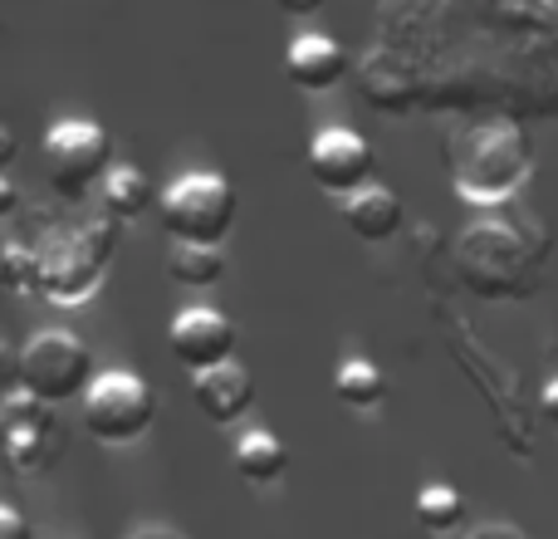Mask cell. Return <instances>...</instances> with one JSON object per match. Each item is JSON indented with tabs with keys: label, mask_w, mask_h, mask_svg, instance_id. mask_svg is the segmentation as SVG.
<instances>
[{
	"label": "cell",
	"mask_w": 558,
	"mask_h": 539,
	"mask_svg": "<svg viewBox=\"0 0 558 539\" xmlns=\"http://www.w3.org/2000/svg\"><path fill=\"white\" fill-rule=\"evenodd\" d=\"M432 104L446 113L558 118L554 0H441L426 49Z\"/></svg>",
	"instance_id": "cell-1"
},
{
	"label": "cell",
	"mask_w": 558,
	"mask_h": 539,
	"mask_svg": "<svg viewBox=\"0 0 558 539\" xmlns=\"http://www.w3.org/2000/svg\"><path fill=\"white\" fill-rule=\"evenodd\" d=\"M446 167L451 187L475 212H500L524 192L534 172L530 137L514 118H471L446 137Z\"/></svg>",
	"instance_id": "cell-2"
},
{
	"label": "cell",
	"mask_w": 558,
	"mask_h": 539,
	"mask_svg": "<svg viewBox=\"0 0 558 539\" xmlns=\"http://www.w3.org/2000/svg\"><path fill=\"white\" fill-rule=\"evenodd\" d=\"M544 245L524 226L485 212L456 241V270L481 299H524L539 289Z\"/></svg>",
	"instance_id": "cell-3"
},
{
	"label": "cell",
	"mask_w": 558,
	"mask_h": 539,
	"mask_svg": "<svg viewBox=\"0 0 558 539\" xmlns=\"http://www.w3.org/2000/svg\"><path fill=\"white\" fill-rule=\"evenodd\" d=\"M118 241H123V221L108 212L54 231L39 245V295L54 304H88L104 289Z\"/></svg>",
	"instance_id": "cell-4"
},
{
	"label": "cell",
	"mask_w": 558,
	"mask_h": 539,
	"mask_svg": "<svg viewBox=\"0 0 558 539\" xmlns=\"http://www.w3.org/2000/svg\"><path fill=\"white\" fill-rule=\"evenodd\" d=\"M235 187L226 182L221 172H182L162 187V202H157V216H162V231L172 241L186 245H221L226 236L235 231Z\"/></svg>",
	"instance_id": "cell-5"
},
{
	"label": "cell",
	"mask_w": 558,
	"mask_h": 539,
	"mask_svg": "<svg viewBox=\"0 0 558 539\" xmlns=\"http://www.w3.org/2000/svg\"><path fill=\"white\" fill-rule=\"evenodd\" d=\"M94 348L69 328H39L25 338L15 363V387L45 397V403H74L94 387Z\"/></svg>",
	"instance_id": "cell-6"
},
{
	"label": "cell",
	"mask_w": 558,
	"mask_h": 539,
	"mask_svg": "<svg viewBox=\"0 0 558 539\" xmlns=\"http://www.w3.org/2000/svg\"><path fill=\"white\" fill-rule=\"evenodd\" d=\"M78 412H84V432L104 446H133L153 432L157 422V393L128 368H108L94 378L84 397H78Z\"/></svg>",
	"instance_id": "cell-7"
},
{
	"label": "cell",
	"mask_w": 558,
	"mask_h": 539,
	"mask_svg": "<svg viewBox=\"0 0 558 539\" xmlns=\"http://www.w3.org/2000/svg\"><path fill=\"white\" fill-rule=\"evenodd\" d=\"M113 172V137L94 118H64L45 133V177L64 202H84Z\"/></svg>",
	"instance_id": "cell-8"
},
{
	"label": "cell",
	"mask_w": 558,
	"mask_h": 539,
	"mask_svg": "<svg viewBox=\"0 0 558 539\" xmlns=\"http://www.w3.org/2000/svg\"><path fill=\"white\" fill-rule=\"evenodd\" d=\"M357 94H363L367 108H377L383 118H412L432 104V79H426V64L407 49L392 45H367L353 64Z\"/></svg>",
	"instance_id": "cell-9"
},
{
	"label": "cell",
	"mask_w": 558,
	"mask_h": 539,
	"mask_svg": "<svg viewBox=\"0 0 558 539\" xmlns=\"http://www.w3.org/2000/svg\"><path fill=\"white\" fill-rule=\"evenodd\" d=\"M373 163H377L373 143H367L363 133H353V128H324V133H314V143H308V172L333 196L363 192V187L373 182Z\"/></svg>",
	"instance_id": "cell-10"
},
{
	"label": "cell",
	"mask_w": 558,
	"mask_h": 539,
	"mask_svg": "<svg viewBox=\"0 0 558 539\" xmlns=\"http://www.w3.org/2000/svg\"><path fill=\"white\" fill-rule=\"evenodd\" d=\"M167 348L186 373H206V368H221L235 358V324L211 304H192L172 319L167 328Z\"/></svg>",
	"instance_id": "cell-11"
},
{
	"label": "cell",
	"mask_w": 558,
	"mask_h": 539,
	"mask_svg": "<svg viewBox=\"0 0 558 539\" xmlns=\"http://www.w3.org/2000/svg\"><path fill=\"white\" fill-rule=\"evenodd\" d=\"M348 69H353L348 49L338 45L333 35H318V29L294 35L284 49V74H289V84L304 88V94H328V88H338L348 79Z\"/></svg>",
	"instance_id": "cell-12"
},
{
	"label": "cell",
	"mask_w": 558,
	"mask_h": 539,
	"mask_svg": "<svg viewBox=\"0 0 558 539\" xmlns=\"http://www.w3.org/2000/svg\"><path fill=\"white\" fill-rule=\"evenodd\" d=\"M192 397H196V407H202L211 422L231 427L255 407V378H251V368L231 358V363H221V368L196 373L192 378Z\"/></svg>",
	"instance_id": "cell-13"
},
{
	"label": "cell",
	"mask_w": 558,
	"mask_h": 539,
	"mask_svg": "<svg viewBox=\"0 0 558 539\" xmlns=\"http://www.w3.org/2000/svg\"><path fill=\"white\" fill-rule=\"evenodd\" d=\"M338 216H343V226L357 236V241H367V245H383V241H392V236L402 231V221H407V206H402V196H397L392 187H383V182H367L363 192H353V196H338Z\"/></svg>",
	"instance_id": "cell-14"
},
{
	"label": "cell",
	"mask_w": 558,
	"mask_h": 539,
	"mask_svg": "<svg viewBox=\"0 0 558 539\" xmlns=\"http://www.w3.org/2000/svg\"><path fill=\"white\" fill-rule=\"evenodd\" d=\"M104 212L108 216H118V221H137V216H147L162 196H157V187H153V177L143 172V167H133V163H118L113 172L104 177Z\"/></svg>",
	"instance_id": "cell-15"
},
{
	"label": "cell",
	"mask_w": 558,
	"mask_h": 539,
	"mask_svg": "<svg viewBox=\"0 0 558 539\" xmlns=\"http://www.w3.org/2000/svg\"><path fill=\"white\" fill-rule=\"evenodd\" d=\"M231 462H235V476H245L251 486H275L279 476L289 471V446L279 442L275 432H260V427H251V432L235 442Z\"/></svg>",
	"instance_id": "cell-16"
},
{
	"label": "cell",
	"mask_w": 558,
	"mask_h": 539,
	"mask_svg": "<svg viewBox=\"0 0 558 539\" xmlns=\"http://www.w3.org/2000/svg\"><path fill=\"white\" fill-rule=\"evenodd\" d=\"M333 397L343 407H353V412H373V407H383L387 403L383 368H377L373 358H363V354L343 358V363H338V373H333Z\"/></svg>",
	"instance_id": "cell-17"
},
{
	"label": "cell",
	"mask_w": 558,
	"mask_h": 539,
	"mask_svg": "<svg viewBox=\"0 0 558 539\" xmlns=\"http://www.w3.org/2000/svg\"><path fill=\"white\" fill-rule=\"evenodd\" d=\"M167 275H172V285H182V289H211L226 279V251L221 245L172 241V251H167Z\"/></svg>",
	"instance_id": "cell-18"
},
{
	"label": "cell",
	"mask_w": 558,
	"mask_h": 539,
	"mask_svg": "<svg viewBox=\"0 0 558 539\" xmlns=\"http://www.w3.org/2000/svg\"><path fill=\"white\" fill-rule=\"evenodd\" d=\"M5 456L15 476H39L64 456V432L49 427V432H5Z\"/></svg>",
	"instance_id": "cell-19"
},
{
	"label": "cell",
	"mask_w": 558,
	"mask_h": 539,
	"mask_svg": "<svg viewBox=\"0 0 558 539\" xmlns=\"http://www.w3.org/2000/svg\"><path fill=\"white\" fill-rule=\"evenodd\" d=\"M416 525H422L426 535H451V530H461V520H465V501H461V491L456 486H422L416 491Z\"/></svg>",
	"instance_id": "cell-20"
},
{
	"label": "cell",
	"mask_w": 558,
	"mask_h": 539,
	"mask_svg": "<svg viewBox=\"0 0 558 539\" xmlns=\"http://www.w3.org/2000/svg\"><path fill=\"white\" fill-rule=\"evenodd\" d=\"M0 279H5V289H15V295L39 289V245H20L15 236H10L5 255H0Z\"/></svg>",
	"instance_id": "cell-21"
},
{
	"label": "cell",
	"mask_w": 558,
	"mask_h": 539,
	"mask_svg": "<svg viewBox=\"0 0 558 539\" xmlns=\"http://www.w3.org/2000/svg\"><path fill=\"white\" fill-rule=\"evenodd\" d=\"M0 539H35V530H29L25 511H20L15 501L0 505Z\"/></svg>",
	"instance_id": "cell-22"
},
{
	"label": "cell",
	"mask_w": 558,
	"mask_h": 539,
	"mask_svg": "<svg viewBox=\"0 0 558 539\" xmlns=\"http://www.w3.org/2000/svg\"><path fill=\"white\" fill-rule=\"evenodd\" d=\"M465 539H530L520 530V525H510V520H481V525H471V535Z\"/></svg>",
	"instance_id": "cell-23"
},
{
	"label": "cell",
	"mask_w": 558,
	"mask_h": 539,
	"mask_svg": "<svg viewBox=\"0 0 558 539\" xmlns=\"http://www.w3.org/2000/svg\"><path fill=\"white\" fill-rule=\"evenodd\" d=\"M123 539H192L186 530H177V525H157V520H147V525H133Z\"/></svg>",
	"instance_id": "cell-24"
},
{
	"label": "cell",
	"mask_w": 558,
	"mask_h": 539,
	"mask_svg": "<svg viewBox=\"0 0 558 539\" xmlns=\"http://www.w3.org/2000/svg\"><path fill=\"white\" fill-rule=\"evenodd\" d=\"M539 412L549 417V427H558V378H549V383H544V393H539Z\"/></svg>",
	"instance_id": "cell-25"
},
{
	"label": "cell",
	"mask_w": 558,
	"mask_h": 539,
	"mask_svg": "<svg viewBox=\"0 0 558 539\" xmlns=\"http://www.w3.org/2000/svg\"><path fill=\"white\" fill-rule=\"evenodd\" d=\"M284 15H294V20H304V15H314V10H324L328 0H275Z\"/></svg>",
	"instance_id": "cell-26"
},
{
	"label": "cell",
	"mask_w": 558,
	"mask_h": 539,
	"mask_svg": "<svg viewBox=\"0 0 558 539\" xmlns=\"http://www.w3.org/2000/svg\"><path fill=\"white\" fill-rule=\"evenodd\" d=\"M15 212H20V187L5 177V182H0V216H5V221H10V216H15Z\"/></svg>",
	"instance_id": "cell-27"
},
{
	"label": "cell",
	"mask_w": 558,
	"mask_h": 539,
	"mask_svg": "<svg viewBox=\"0 0 558 539\" xmlns=\"http://www.w3.org/2000/svg\"><path fill=\"white\" fill-rule=\"evenodd\" d=\"M10 163H15V128H0V167H10Z\"/></svg>",
	"instance_id": "cell-28"
}]
</instances>
